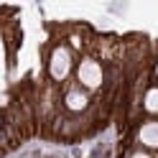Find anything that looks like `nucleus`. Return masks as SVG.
Returning a JSON list of instances; mask_svg holds the SVG:
<instances>
[{"label": "nucleus", "mask_w": 158, "mask_h": 158, "mask_svg": "<svg viewBox=\"0 0 158 158\" xmlns=\"http://www.w3.org/2000/svg\"><path fill=\"white\" fill-rule=\"evenodd\" d=\"M79 82H82L84 87H100L102 82V69L97 61H82V66H79Z\"/></svg>", "instance_id": "f257e3e1"}, {"label": "nucleus", "mask_w": 158, "mask_h": 158, "mask_svg": "<svg viewBox=\"0 0 158 158\" xmlns=\"http://www.w3.org/2000/svg\"><path fill=\"white\" fill-rule=\"evenodd\" d=\"M66 105L72 107V110H82V107L87 105V97L82 92H69L66 94Z\"/></svg>", "instance_id": "20e7f679"}, {"label": "nucleus", "mask_w": 158, "mask_h": 158, "mask_svg": "<svg viewBox=\"0 0 158 158\" xmlns=\"http://www.w3.org/2000/svg\"><path fill=\"white\" fill-rule=\"evenodd\" d=\"M145 110L148 112H158V89H151L145 94Z\"/></svg>", "instance_id": "39448f33"}, {"label": "nucleus", "mask_w": 158, "mask_h": 158, "mask_svg": "<svg viewBox=\"0 0 158 158\" xmlns=\"http://www.w3.org/2000/svg\"><path fill=\"white\" fill-rule=\"evenodd\" d=\"M72 69V56H69L66 48H56L51 54V77L54 79H64Z\"/></svg>", "instance_id": "f03ea898"}, {"label": "nucleus", "mask_w": 158, "mask_h": 158, "mask_svg": "<svg viewBox=\"0 0 158 158\" xmlns=\"http://www.w3.org/2000/svg\"><path fill=\"white\" fill-rule=\"evenodd\" d=\"M133 158H148V156H145V153H135Z\"/></svg>", "instance_id": "423d86ee"}, {"label": "nucleus", "mask_w": 158, "mask_h": 158, "mask_svg": "<svg viewBox=\"0 0 158 158\" xmlns=\"http://www.w3.org/2000/svg\"><path fill=\"white\" fill-rule=\"evenodd\" d=\"M140 143L156 148L158 145V123H145L140 127Z\"/></svg>", "instance_id": "7ed1b4c3"}]
</instances>
